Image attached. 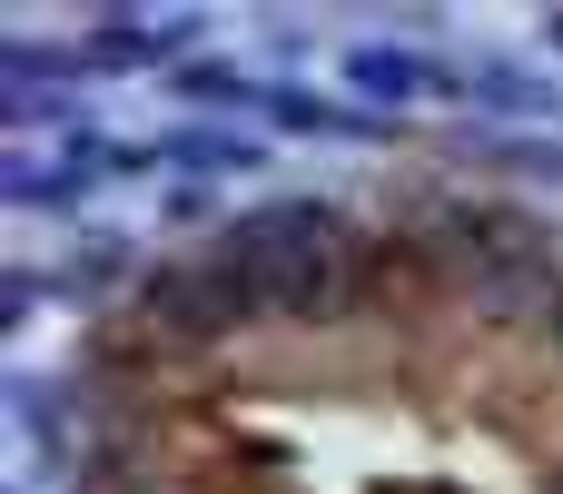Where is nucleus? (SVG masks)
<instances>
[{"label":"nucleus","mask_w":563,"mask_h":494,"mask_svg":"<svg viewBox=\"0 0 563 494\" xmlns=\"http://www.w3.org/2000/svg\"><path fill=\"white\" fill-rule=\"evenodd\" d=\"M10 494H30V485H10Z\"/></svg>","instance_id":"obj_8"},{"label":"nucleus","mask_w":563,"mask_h":494,"mask_svg":"<svg viewBox=\"0 0 563 494\" xmlns=\"http://www.w3.org/2000/svg\"><path fill=\"white\" fill-rule=\"evenodd\" d=\"M218 267L247 287L257 317H346L356 297V228L317 198H267L218 238Z\"/></svg>","instance_id":"obj_1"},{"label":"nucleus","mask_w":563,"mask_h":494,"mask_svg":"<svg viewBox=\"0 0 563 494\" xmlns=\"http://www.w3.org/2000/svg\"><path fill=\"white\" fill-rule=\"evenodd\" d=\"M465 99H495V109H544V89H534V79H515L505 59H475V69H465Z\"/></svg>","instance_id":"obj_6"},{"label":"nucleus","mask_w":563,"mask_h":494,"mask_svg":"<svg viewBox=\"0 0 563 494\" xmlns=\"http://www.w3.org/2000/svg\"><path fill=\"white\" fill-rule=\"evenodd\" d=\"M168 79H178V99H208V109H267V89L238 79L228 59H188V69H168Z\"/></svg>","instance_id":"obj_5"},{"label":"nucleus","mask_w":563,"mask_h":494,"mask_svg":"<svg viewBox=\"0 0 563 494\" xmlns=\"http://www.w3.org/2000/svg\"><path fill=\"white\" fill-rule=\"evenodd\" d=\"M247 287L218 267V257H178V267H148L139 277V327L158 347H218L228 327H247Z\"/></svg>","instance_id":"obj_2"},{"label":"nucleus","mask_w":563,"mask_h":494,"mask_svg":"<svg viewBox=\"0 0 563 494\" xmlns=\"http://www.w3.org/2000/svg\"><path fill=\"white\" fill-rule=\"evenodd\" d=\"M257 139L247 129H168L158 139V168H247Z\"/></svg>","instance_id":"obj_4"},{"label":"nucleus","mask_w":563,"mask_h":494,"mask_svg":"<svg viewBox=\"0 0 563 494\" xmlns=\"http://www.w3.org/2000/svg\"><path fill=\"white\" fill-rule=\"evenodd\" d=\"M544 40H554V50H563V10H544Z\"/></svg>","instance_id":"obj_7"},{"label":"nucleus","mask_w":563,"mask_h":494,"mask_svg":"<svg viewBox=\"0 0 563 494\" xmlns=\"http://www.w3.org/2000/svg\"><path fill=\"white\" fill-rule=\"evenodd\" d=\"M336 69H346V89H356L366 109H435V99H465V69L435 59V50H416V40H356Z\"/></svg>","instance_id":"obj_3"}]
</instances>
